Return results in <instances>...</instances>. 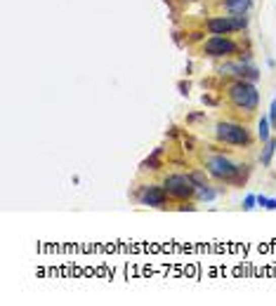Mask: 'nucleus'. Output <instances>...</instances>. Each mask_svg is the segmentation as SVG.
<instances>
[{
	"label": "nucleus",
	"mask_w": 276,
	"mask_h": 306,
	"mask_svg": "<svg viewBox=\"0 0 276 306\" xmlns=\"http://www.w3.org/2000/svg\"><path fill=\"white\" fill-rule=\"evenodd\" d=\"M227 99H229V104H231L236 111H241V113H253V111L257 109V104H260L257 88L250 80H241V78H236L234 82H229Z\"/></svg>",
	"instance_id": "obj_1"
},
{
	"label": "nucleus",
	"mask_w": 276,
	"mask_h": 306,
	"mask_svg": "<svg viewBox=\"0 0 276 306\" xmlns=\"http://www.w3.org/2000/svg\"><path fill=\"white\" fill-rule=\"evenodd\" d=\"M215 137H217V142L229 144V146H248V144L253 142L250 132L243 127V125H239V122H229V120L217 122Z\"/></svg>",
	"instance_id": "obj_2"
},
{
	"label": "nucleus",
	"mask_w": 276,
	"mask_h": 306,
	"mask_svg": "<svg viewBox=\"0 0 276 306\" xmlns=\"http://www.w3.org/2000/svg\"><path fill=\"white\" fill-rule=\"evenodd\" d=\"M163 189L168 191V196L177 198V200H186V198H191L196 193L199 186L193 184L191 174H170L163 182Z\"/></svg>",
	"instance_id": "obj_3"
},
{
	"label": "nucleus",
	"mask_w": 276,
	"mask_h": 306,
	"mask_svg": "<svg viewBox=\"0 0 276 306\" xmlns=\"http://www.w3.org/2000/svg\"><path fill=\"white\" fill-rule=\"evenodd\" d=\"M239 52V45H236L231 38L227 35H213L203 42V55L213 57V59H220V57H231Z\"/></svg>",
	"instance_id": "obj_4"
},
{
	"label": "nucleus",
	"mask_w": 276,
	"mask_h": 306,
	"mask_svg": "<svg viewBox=\"0 0 276 306\" xmlns=\"http://www.w3.org/2000/svg\"><path fill=\"white\" fill-rule=\"evenodd\" d=\"M206 170L213 174L215 179H224V182H231L236 174V165L229 160L227 156L222 153H215V156L206 158Z\"/></svg>",
	"instance_id": "obj_5"
},
{
	"label": "nucleus",
	"mask_w": 276,
	"mask_h": 306,
	"mask_svg": "<svg viewBox=\"0 0 276 306\" xmlns=\"http://www.w3.org/2000/svg\"><path fill=\"white\" fill-rule=\"evenodd\" d=\"M139 203L142 205H149V207H166V200H168V191L163 186H156V184H149L144 189L139 191Z\"/></svg>",
	"instance_id": "obj_6"
},
{
	"label": "nucleus",
	"mask_w": 276,
	"mask_h": 306,
	"mask_svg": "<svg viewBox=\"0 0 276 306\" xmlns=\"http://www.w3.org/2000/svg\"><path fill=\"white\" fill-rule=\"evenodd\" d=\"M206 28H208V31H210L213 35L236 33V26H234V19H231V17H213V19L206 21Z\"/></svg>",
	"instance_id": "obj_7"
},
{
	"label": "nucleus",
	"mask_w": 276,
	"mask_h": 306,
	"mask_svg": "<svg viewBox=\"0 0 276 306\" xmlns=\"http://www.w3.org/2000/svg\"><path fill=\"white\" fill-rule=\"evenodd\" d=\"M222 73H229V75H236V78H241V80H250L255 82L260 78V71L253 66H243V64H227V66H222Z\"/></svg>",
	"instance_id": "obj_8"
},
{
	"label": "nucleus",
	"mask_w": 276,
	"mask_h": 306,
	"mask_svg": "<svg viewBox=\"0 0 276 306\" xmlns=\"http://www.w3.org/2000/svg\"><path fill=\"white\" fill-rule=\"evenodd\" d=\"M224 7L231 14H246L250 10V0H224Z\"/></svg>",
	"instance_id": "obj_9"
},
{
	"label": "nucleus",
	"mask_w": 276,
	"mask_h": 306,
	"mask_svg": "<svg viewBox=\"0 0 276 306\" xmlns=\"http://www.w3.org/2000/svg\"><path fill=\"white\" fill-rule=\"evenodd\" d=\"M274 151H276V142H274V139H267V142H264L262 156H260V163H262L264 167L271 163V156H274Z\"/></svg>",
	"instance_id": "obj_10"
},
{
	"label": "nucleus",
	"mask_w": 276,
	"mask_h": 306,
	"mask_svg": "<svg viewBox=\"0 0 276 306\" xmlns=\"http://www.w3.org/2000/svg\"><path fill=\"white\" fill-rule=\"evenodd\" d=\"M246 179H248V165H236V174H234V179H231L229 184H234V186H241Z\"/></svg>",
	"instance_id": "obj_11"
},
{
	"label": "nucleus",
	"mask_w": 276,
	"mask_h": 306,
	"mask_svg": "<svg viewBox=\"0 0 276 306\" xmlns=\"http://www.w3.org/2000/svg\"><path fill=\"white\" fill-rule=\"evenodd\" d=\"M257 137H260L262 142L269 139V120H267V118H262V120L257 122Z\"/></svg>",
	"instance_id": "obj_12"
},
{
	"label": "nucleus",
	"mask_w": 276,
	"mask_h": 306,
	"mask_svg": "<svg viewBox=\"0 0 276 306\" xmlns=\"http://www.w3.org/2000/svg\"><path fill=\"white\" fill-rule=\"evenodd\" d=\"M231 19H234L236 31H243V28L248 26V19H246V14H231Z\"/></svg>",
	"instance_id": "obj_13"
},
{
	"label": "nucleus",
	"mask_w": 276,
	"mask_h": 306,
	"mask_svg": "<svg viewBox=\"0 0 276 306\" xmlns=\"http://www.w3.org/2000/svg\"><path fill=\"white\" fill-rule=\"evenodd\" d=\"M257 203L267 207V210H276V198H267V196H257Z\"/></svg>",
	"instance_id": "obj_14"
},
{
	"label": "nucleus",
	"mask_w": 276,
	"mask_h": 306,
	"mask_svg": "<svg viewBox=\"0 0 276 306\" xmlns=\"http://www.w3.org/2000/svg\"><path fill=\"white\" fill-rule=\"evenodd\" d=\"M159 153H161V151H156V153H153V156L144 163L146 170H159V165H161V163H159Z\"/></svg>",
	"instance_id": "obj_15"
},
{
	"label": "nucleus",
	"mask_w": 276,
	"mask_h": 306,
	"mask_svg": "<svg viewBox=\"0 0 276 306\" xmlns=\"http://www.w3.org/2000/svg\"><path fill=\"white\" fill-rule=\"evenodd\" d=\"M191 179H193V184H196V186H208L206 174H203V172H199V170L191 172Z\"/></svg>",
	"instance_id": "obj_16"
},
{
	"label": "nucleus",
	"mask_w": 276,
	"mask_h": 306,
	"mask_svg": "<svg viewBox=\"0 0 276 306\" xmlns=\"http://www.w3.org/2000/svg\"><path fill=\"white\" fill-rule=\"evenodd\" d=\"M255 203H257V198L255 196H248V198H246V203H243V207H246V210H253V207H255Z\"/></svg>",
	"instance_id": "obj_17"
},
{
	"label": "nucleus",
	"mask_w": 276,
	"mask_h": 306,
	"mask_svg": "<svg viewBox=\"0 0 276 306\" xmlns=\"http://www.w3.org/2000/svg\"><path fill=\"white\" fill-rule=\"evenodd\" d=\"M269 122H271V127H276V99H274V104H271V113H269Z\"/></svg>",
	"instance_id": "obj_18"
}]
</instances>
